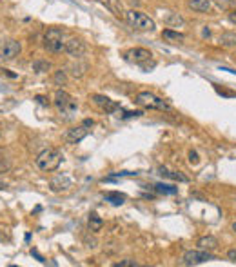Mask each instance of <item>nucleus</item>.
<instances>
[{"label":"nucleus","mask_w":236,"mask_h":267,"mask_svg":"<svg viewBox=\"0 0 236 267\" xmlns=\"http://www.w3.org/2000/svg\"><path fill=\"white\" fill-rule=\"evenodd\" d=\"M35 164H36V167L44 173L55 171L62 164V153L58 151V149H55V147H47V149H44L40 155L36 156Z\"/></svg>","instance_id":"f257e3e1"},{"label":"nucleus","mask_w":236,"mask_h":267,"mask_svg":"<svg viewBox=\"0 0 236 267\" xmlns=\"http://www.w3.org/2000/svg\"><path fill=\"white\" fill-rule=\"evenodd\" d=\"M135 102L144 109H156V111H171V106L167 104L164 98L156 96L155 93H149V91H142L138 93L135 98Z\"/></svg>","instance_id":"f03ea898"},{"label":"nucleus","mask_w":236,"mask_h":267,"mask_svg":"<svg viewBox=\"0 0 236 267\" xmlns=\"http://www.w3.org/2000/svg\"><path fill=\"white\" fill-rule=\"evenodd\" d=\"M126 20H127V24L136 31H155L156 29L155 20H153L149 15L142 13V11H136V9L126 11Z\"/></svg>","instance_id":"7ed1b4c3"},{"label":"nucleus","mask_w":236,"mask_h":267,"mask_svg":"<svg viewBox=\"0 0 236 267\" xmlns=\"http://www.w3.org/2000/svg\"><path fill=\"white\" fill-rule=\"evenodd\" d=\"M53 104H55L58 115H62V116H73L76 113V109H78V104H76L75 98H73L67 91H62V89H58L55 93Z\"/></svg>","instance_id":"20e7f679"},{"label":"nucleus","mask_w":236,"mask_h":267,"mask_svg":"<svg viewBox=\"0 0 236 267\" xmlns=\"http://www.w3.org/2000/svg\"><path fill=\"white\" fill-rule=\"evenodd\" d=\"M44 47L49 53H62L65 51V42H64V31L58 29V27H49L45 31L44 36Z\"/></svg>","instance_id":"39448f33"},{"label":"nucleus","mask_w":236,"mask_h":267,"mask_svg":"<svg viewBox=\"0 0 236 267\" xmlns=\"http://www.w3.org/2000/svg\"><path fill=\"white\" fill-rule=\"evenodd\" d=\"M20 51H22V45L18 40H4V42H0V60H4V62H11V60H15L16 56L20 55Z\"/></svg>","instance_id":"423d86ee"},{"label":"nucleus","mask_w":236,"mask_h":267,"mask_svg":"<svg viewBox=\"0 0 236 267\" xmlns=\"http://www.w3.org/2000/svg\"><path fill=\"white\" fill-rule=\"evenodd\" d=\"M213 253L211 251H204V249H193V251H187L182 258V264L184 266H198V264L209 262L213 260Z\"/></svg>","instance_id":"0eeeda50"},{"label":"nucleus","mask_w":236,"mask_h":267,"mask_svg":"<svg viewBox=\"0 0 236 267\" xmlns=\"http://www.w3.org/2000/svg\"><path fill=\"white\" fill-rule=\"evenodd\" d=\"M91 102L104 113H115L120 109V106L115 100H111L109 96H104V95H91Z\"/></svg>","instance_id":"6e6552de"},{"label":"nucleus","mask_w":236,"mask_h":267,"mask_svg":"<svg viewBox=\"0 0 236 267\" xmlns=\"http://www.w3.org/2000/svg\"><path fill=\"white\" fill-rule=\"evenodd\" d=\"M127 56H129L131 60L135 62V64H138V66H142L144 69L147 71V64H149V60H153V53H151L149 49H144V47H136V49H131L129 53H127Z\"/></svg>","instance_id":"1a4fd4ad"},{"label":"nucleus","mask_w":236,"mask_h":267,"mask_svg":"<svg viewBox=\"0 0 236 267\" xmlns=\"http://www.w3.org/2000/svg\"><path fill=\"white\" fill-rule=\"evenodd\" d=\"M87 51L86 44H84V40H80V38H69V40L65 42V53L69 56H73V58H80V56H84V53Z\"/></svg>","instance_id":"9d476101"},{"label":"nucleus","mask_w":236,"mask_h":267,"mask_svg":"<svg viewBox=\"0 0 236 267\" xmlns=\"http://www.w3.org/2000/svg\"><path fill=\"white\" fill-rule=\"evenodd\" d=\"M87 135H89V129H87V126L84 124V126L67 129V131L64 133V140L67 142V144H78V142L84 140Z\"/></svg>","instance_id":"9b49d317"},{"label":"nucleus","mask_w":236,"mask_h":267,"mask_svg":"<svg viewBox=\"0 0 236 267\" xmlns=\"http://www.w3.org/2000/svg\"><path fill=\"white\" fill-rule=\"evenodd\" d=\"M71 187H73V182L69 177H64V175H58L49 182V189L53 193H65L69 191Z\"/></svg>","instance_id":"f8f14e48"},{"label":"nucleus","mask_w":236,"mask_h":267,"mask_svg":"<svg viewBox=\"0 0 236 267\" xmlns=\"http://www.w3.org/2000/svg\"><path fill=\"white\" fill-rule=\"evenodd\" d=\"M102 5H106L109 13L116 16V18H120V20H126V9H124V5H122V0H98Z\"/></svg>","instance_id":"ddd939ff"},{"label":"nucleus","mask_w":236,"mask_h":267,"mask_svg":"<svg viewBox=\"0 0 236 267\" xmlns=\"http://www.w3.org/2000/svg\"><path fill=\"white\" fill-rule=\"evenodd\" d=\"M158 173H160V177H164V178H167V180H175V182H189V178L184 175L182 171H176V169H169V167H160L158 169Z\"/></svg>","instance_id":"4468645a"},{"label":"nucleus","mask_w":236,"mask_h":267,"mask_svg":"<svg viewBox=\"0 0 236 267\" xmlns=\"http://www.w3.org/2000/svg\"><path fill=\"white\" fill-rule=\"evenodd\" d=\"M198 249H204V251H215L216 247H218V238L213 237V235H206V237H200L198 238V242H196Z\"/></svg>","instance_id":"2eb2a0df"},{"label":"nucleus","mask_w":236,"mask_h":267,"mask_svg":"<svg viewBox=\"0 0 236 267\" xmlns=\"http://www.w3.org/2000/svg\"><path fill=\"white\" fill-rule=\"evenodd\" d=\"M187 5H189L193 11H198V13H207V11H211V7H213L211 0H189Z\"/></svg>","instance_id":"dca6fc26"},{"label":"nucleus","mask_w":236,"mask_h":267,"mask_svg":"<svg viewBox=\"0 0 236 267\" xmlns=\"http://www.w3.org/2000/svg\"><path fill=\"white\" fill-rule=\"evenodd\" d=\"M222 47H227V49H231V47H236V33L233 31H226V33H222L220 38H218Z\"/></svg>","instance_id":"f3484780"},{"label":"nucleus","mask_w":236,"mask_h":267,"mask_svg":"<svg viewBox=\"0 0 236 267\" xmlns=\"http://www.w3.org/2000/svg\"><path fill=\"white\" fill-rule=\"evenodd\" d=\"M86 71H87V64L86 62H80L78 58H76V62H73L69 66V73L75 78H80V76H84L86 75Z\"/></svg>","instance_id":"a211bd4d"},{"label":"nucleus","mask_w":236,"mask_h":267,"mask_svg":"<svg viewBox=\"0 0 236 267\" xmlns=\"http://www.w3.org/2000/svg\"><path fill=\"white\" fill-rule=\"evenodd\" d=\"M162 38L167 42H173V44H176V42H184L186 40V35L184 33H178V31L175 29H164V33H162Z\"/></svg>","instance_id":"6ab92c4d"},{"label":"nucleus","mask_w":236,"mask_h":267,"mask_svg":"<svg viewBox=\"0 0 236 267\" xmlns=\"http://www.w3.org/2000/svg\"><path fill=\"white\" fill-rule=\"evenodd\" d=\"M164 22H166L167 25H171V27H182V25L186 24V20H184L178 13H173V11H169V13L164 16Z\"/></svg>","instance_id":"aec40b11"},{"label":"nucleus","mask_w":236,"mask_h":267,"mask_svg":"<svg viewBox=\"0 0 236 267\" xmlns=\"http://www.w3.org/2000/svg\"><path fill=\"white\" fill-rule=\"evenodd\" d=\"M104 197L111 206H122L126 202V195H122V193H106Z\"/></svg>","instance_id":"412c9836"},{"label":"nucleus","mask_w":236,"mask_h":267,"mask_svg":"<svg viewBox=\"0 0 236 267\" xmlns=\"http://www.w3.org/2000/svg\"><path fill=\"white\" fill-rule=\"evenodd\" d=\"M104 222H102V218L96 215V213H91L89 215V231H100Z\"/></svg>","instance_id":"4be33fe9"},{"label":"nucleus","mask_w":236,"mask_h":267,"mask_svg":"<svg viewBox=\"0 0 236 267\" xmlns=\"http://www.w3.org/2000/svg\"><path fill=\"white\" fill-rule=\"evenodd\" d=\"M33 69H35L36 73H45V71L51 69V64L44 60H36V62H33Z\"/></svg>","instance_id":"5701e85b"},{"label":"nucleus","mask_w":236,"mask_h":267,"mask_svg":"<svg viewBox=\"0 0 236 267\" xmlns=\"http://www.w3.org/2000/svg\"><path fill=\"white\" fill-rule=\"evenodd\" d=\"M53 80H55L56 86H65V82H67V76H65V71H62V69L55 71V75H53Z\"/></svg>","instance_id":"b1692460"},{"label":"nucleus","mask_w":236,"mask_h":267,"mask_svg":"<svg viewBox=\"0 0 236 267\" xmlns=\"http://www.w3.org/2000/svg\"><path fill=\"white\" fill-rule=\"evenodd\" d=\"M155 187H156V191L158 193H166V195H175L176 193V187L166 186V184H158V186H155Z\"/></svg>","instance_id":"393cba45"},{"label":"nucleus","mask_w":236,"mask_h":267,"mask_svg":"<svg viewBox=\"0 0 236 267\" xmlns=\"http://www.w3.org/2000/svg\"><path fill=\"white\" fill-rule=\"evenodd\" d=\"M115 267H136V262H135V260H131V258H126V260L116 262Z\"/></svg>","instance_id":"a878e982"},{"label":"nucleus","mask_w":236,"mask_h":267,"mask_svg":"<svg viewBox=\"0 0 236 267\" xmlns=\"http://www.w3.org/2000/svg\"><path fill=\"white\" fill-rule=\"evenodd\" d=\"M227 260L236 264V249H229V251H227Z\"/></svg>","instance_id":"bb28decb"},{"label":"nucleus","mask_w":236,"mask_h":267,"mask_svg":"<svg viewBox=\"0 0 236 267\" xmlns=\"http://www.w3.org/2000/svg\"><path fill=\"white\" fill-rule=\"evenodd\" d=\"M5 169H7V162H5L4 155H2V153H0V173H4Z\"/></svg>","instance_id":"cd10ccee"},{"label":"nucleus","mask_w":236,"mask_h":267,"mask_svg":"<svg viewBox=\"0 0 236 267\" xmlns=\"http://www.w3.org/2000/svg\"><path fill=\"white\" fill-rule=\"evenodd\" d=\"M35 100L38 102V104H40V106H49V102H47V98H45V96H35Z\"/></svg>","instance_id":"c85d7f7f"},{"label":"nucleus","mask_w":236,"mask_h":267,"mask_svg":"<svg viewBox=\"0 0 236 267\" xmlns=\"http://www.w3.org/2000/svg\"><path fill=\"white\" fill-rule=\"evenodd\" d=\"M189 162H191V164H198V153L189 151Z\"/></svg>","instance_id":"c756f323"},{"label":"nucleus","mask_w":236,"mask_h":267,"mask_svg":"<svg viewBox=\"0 0 236 267\" xmlns=\"http://www.w3.org/2000/svg\"><path fill=\"white\" fill-rule=\"evenodd\" d=\"M229 20H231V24H235L236 25V9H233V11H229Z\"/></svg>","instance_id":"7c9ffc66"},{"label":"nucleus","mask_w":236,"mask_h":267,"mask_svg":"<svg viewBox=\"0 0 236 267\" xmlns=\"http://www.w3.org/2000/svg\"><path fill=\"white\" fill-rule=\"evenodd\" d=\"M4 240H7V237H5V233L0 229V242H4Z\"/></svg>","instance_id":"2f4dec72"},{"label":"nucleus","mask_w":236,"mask_h":267,"mask_svg":"<svg viewBox=\"0 0 236 267\" xmlns=\"http://www.w3.org/2000/svg\"><path fill=\"white\" fill-rule=\"evenodd\" d=\"M202 35H204V36H207V38H209V36H211V31H209V29H207V27H206V29L202 31Z\"/></svg>","instance_id":"473e14b6"},{"label":"nucleus","mask_w":236,"mask_h":267,"mask_svg":"<svg viewBox=\"0 0 236 267\" xmlns=\"http://www.w3.org/2000/svg\"><path fill=\"white\" fill-rule=\"evenodd\" d=\"M233 231H235V233H236V222H235V224H233Z\"/></svg>","instance_id":"72a5a7b5"},{"label":"nucleus","mask_w":236,"mask_h":267,"mask_svg":"<svg viewBox=\"0 0 236 267\" xmlns=\"http://www.w3.org/2000/svg\"><path fill=\"white\" fill-rule=\"evenodd\" d=\"M4 187H5V186H4V184H2V182H0V189H4Z\"/></svg>","instance_id":"f704fd0d"}]
</instances>
